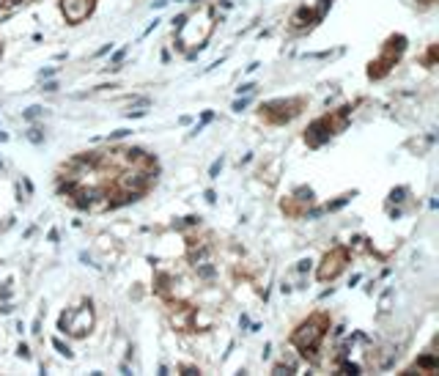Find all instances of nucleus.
<instances>
[{"label":"nucleus","mask_w":439,"mask_h":376,"mask_svg":"<svg viewBox=\"0 0 439 376\" xmlns=\"http://www.w3.org/2000/svg\"><path fill=\"white\" fill-rule=\"evenodd\" d=\"M332 121L329 118H316V121L305 129V143L311 148H321L324 143H329V138H332Z\"/></svg>","instance_id":"nucleus-4"},{"label":"nucleus","mask_w":439,"mask_h":376,"mask_svg":"<svg viewBox=\"0 0 439 376\" xmlns=\"http://www.w3.org/2000/svg\"><path fill=\"white\" fill-rule=\"evenodd\" d=\"M6 140H8V132H3V129H0V143H6Z\"/></svg>","instance_id":"nucleus-45"},{"label":"nucleus","mask_w":439,"mask_h":376,"mask_svg":"<svg viewBox=\"0 0 439 376\" xmlns=\"http://www.w3.org/2000/svg\"><path fill=\"white\" fill-rule=\"evenodd\" d=\"M212 121H214V113H212V110H206V113L201 115V124L206 126V124H212Z\"/></svg>","instance_id":"nucleus-33"},{"label":"nucleus","mask_w":439,"mask_h":376,"mask_svg":"<svg viewBox=\"0 0 439 376\" xmlns=\"http://www.w3.org/2000/svg\"><path fill=\"white\" fill-rule=\"evenodd\" d=\"M146 113H148V110H129L127 115H129V118H143Z\"/></svg>","instance_id":"nucleus-37"},{"label":"nucleus","mask_w":439,"mask_h":376,"mask_svg":"<svg viewBox=\"0 0 439 376\" xmlns=\"http://www.w3.org/2000/svg\"><path fill=\"white\" fill-rule=\"evenodd\" d=\"M354 195H357V192H346V195H341V198H338V200H332V203H327V206H324V212H338V209H343V206H346V203H348V200L354 198Z\"/></svg>","instance_id":"nucleus-12"},{"label":"nucleus","mask_w":439,"mask_h":376,"mask_svg":"<svg viewBox=\"0 0 439 376\" xmlns=\"http://www.w3.org/2000/svg\"><path fill=\"white\" fill-rule=\"evenodd\" d=\"M110 50H113V44H105L102 50H96V53H93V58H102V55H107Z\"/></svg>","instance_id":"nucleus-36"},{"label":"nucleus","mask_w":439,"mask_h":376,"mask_svg":"<svg viewBox=\"0 0 439 376\" xmlns=\"http://www.w3.org/2000/svg\"><path fill=\"white\" fill-rule=\"evenodd\" d=\"M324 330H327V319H324V316H313V319L302 322V324L294 330V335H291V343H294L296 349L318 346V343H321V338H324Z\"/></svg>","instance_id":"nucleus-1"},{"label":"nucleus","mask_w":439,"mask_h":376,"mask_svg":"<svg viewBox=\"0 0 439 376\" xmlns=\"http://www.w3.org/2000/svg\"><path fill=\"white\" fill-rule=\"evenodd\" d=\"M38 77H41V80H44V77H47V80H50V77H55V66H47V69H41V72H38Z\"/></svg>","instance_id":"nucleus-31"},{"label":"nucleus","mask_w":439,"mask_h":376,"mask_svg":"<svg viewBox=\"0 0 439 376\" xmlns=\"http://www.w3.org/2000/svg\"><path fill=\"white\" fill-rule=\"evenodd\" d=\"M124 58H127V47H124V50H118V53H113V58H110V69H121V66H118V63L124 61Z\"/></svg>","instance_id":"nucleus-21"},{"label":"nucleus","mask_w":439,"mask_h":376,"mask_svg":"<svg viewBox=\"0 0 439 376\" xmlns=\"http://www.w3.org/2000/svg\"><path fill=\"white\" fill-rule=\"evenodd\" d=\"M93 327V313H91V302H85L83 307H74L72 316H69V324H66V332L74 335V338H83L85 332H91Z\"/></svg>","instance_id":"nucleus-2"},{"label":"nucleus","mask_w":439,"mask_h":376,"mask_svg":"<svg viewBox=\"0 0 439 376\" xmlns=\"http://www.w3.org/2000/svg\"><path fill=\"white\" fill-rule=\"evenodd\" d=\"M406 195H409L406 187H393V190H390V195H387V200H390V203H403V200H406Z\"/></svg>","instance_id":"nucleus-14"},{"label":"nucleus","mask_w":439,"mask_h":376,"mask_svg":"<svg viewBox=\"0 0 439 376\" xmlns=\"http://www.w3.org/2000/svg\"><path fill=\"white\" fill-rule=\"evenodd\" d=\"M390 302H393V288H387L382 294V300H379V313H387L390 310Z\"/></svg>","instance_id":"nucleus-18"},{"label":"nucleus","mask_w":439,"mask_h":376,"mask_svg":"<svg viewBox=\"0 0 439 376\" xmlns=\"http://www.w3.org/2000/svg\"><path fill=\"white\" fill-rule=\"evenodd\" d=\"M41 322H44V313H38L36 319H33V327H31L33 335H41Z\"/></svg>","instance_id":"nucleus-25"},{"label":"nucleus","mask_w":439,"mask_h":376,"mask_svg":"<svg viewBox=\"0 0 439 376\" xmlns=\"http://www.w3.org/2000/svg\"><path fill=\"white\" fill-rule=\"evenodd\" d=\"M203 198H206V203H217V192H214V190H206Z\"/></svg>","instance_id":"nucleus-32"},{"label":"nucleus","mask_w":439,"mask_h":376,"mask_svg":"<svg viewBox=\"0 0 439 376\" xmlns=\"http://www.w3.org/2000/svg\"><path fill=\"white\" fill-rule=\"evenodd\" d=\"M80 261H85V264H88V267L99 269V264H93V258H91V255H88V253H85V250H83V253H80Z\"/></svg>","instance_id":"nucleus-30"},{"label":"nucleus","mask_w":439,"mask_h":376,"mask_svg":"<svg viewBox=\"0 0 439 376\" xmlns=\"http://www.w3.org/2000/svg\"><path fill=\"white\" fill-rule=\"evenodd\" d=\"M313 22H318V17H316V11H311L308 6L296 8L294 17H291V25H294V28H308V25H313Z\"/></svg>","instance_id":"nucleus-6"},{"label":"nucleus","mask_w":439,"mask_h":376,"mask_svg":"<svg viewBox=\"0 0 439 376\" xmlns=\"http://www.w3.org/2000/svg\"><path fill=\"white\" fill-rule=\"evenodd\" d=\"M53 346H55V352L61 354V357H66V360H72V357H74V352L69 349V343H63L61 338H53Z\"/></svg>","instance_id":"nucleus-15"},{"label":"nucleus","mask_w":439,"mask_h":376,"mask_svg":"<svg viewBox=\"0 0 439 376\" xmlns=\"http://www.w3.org/2000/svg\"><path fill=\"white\" fill-rule=\"evenodd\" d=\"M41 91H47V93H55V91H58V83H55V80H47V83L41 85Z\"/></svg>","instance_id":"nucleus-29"},{"label":"nucleus","mask_w":439,"mask_h":376,"mask_svg":"<svg viewBox=\"0 0 439 376\" xmlns=\"http://www.w3.org/2000/svg\"><path fill=\"white\" fill-rule=\"evenodd\" d=\"M182 3H189V0H182Z\"/></svg>","instance_id":"nucleus-47"},{"label":"nucleus","mask_w":439,"mask_h":376,"mask_svg":"<svg viewBox=\"0 0 439 376\" xmlns=\"http://www.w3.org/2000/svg\"><path fill=\"white\" fill-rule=\"evenodd\" d=\"M256 88H258L256 83H242V85H239V88H236V93H239V96H244V93H253V91H256Z\"/></svg>","instance_id":"nucleus-24"},{"label":"nucleus","mask_w":439,"mask_h":376,"mask_svg":"<svg viewBox=\"0 0 439 376\" xmlns=\"http://www.w3.org/2000/svg\"><path fill=\"white\" fill-rule=\"evenodd\" d=\"M417 368L420 371H437L439 360L434 357V354H423V357H417Z\"/></svg>","instance_id":"nucleus-9"},{"label":"nucleus","mask_w":439,"mask_h":376,"mask_svg":"<svg viewBox=\"0 0 439 376\" xmlns=\"http://www.w3.org/2000/svg\"><path fill=\"white\" fill-rule=\"evenodd\" d=\"M17 357H22V360H31V349H28L25 343H19V346H17Z\"/></svg>","instance_id":"nucleus-28"},{"label":"nucleus","mask_w":439,"mask_h":376,"mask_svg":"<svg viewBox=\"0 0 439 376\" xmlns=\"http://www.w3.org/2000/svg\"><path fill=\"white\" fill-rule=\"evenodd\" d=\"M250 102H253V93H244V96H239V99L234 102V110L236 113H242V110L250 107Z\"/></svg>","instance_id":"nucleus-20"},{"label":"nucleus","mask_w":439,"mask_h":376,"mask_svg":"<svg viewBox=\"0 0 439 376\" xmlns=\"http://www.w3.org/2000/svg\"><path fill=\"white\" fill-rule=\"evenodd\" d=\"M343 332H346V327H343V324H338V327H335V338H341Z\"/></svg>","instance_id":"nucleus-41"},{"label":"nucleus","mask_w":439,"mask_h":376,"mask_svg":"<svg viewBox=\"0 0 439 376\" xmlns=\"http://www.w3.org/2000/svg\"><path fill=\"white\" fill-rule=\"evenodd\" d=\"M0 170H3V162H0Z\"/></svg>","instance_id":"nucleus-46"},{"label":"nucleus","mask_w":439,"mask_h":376,"mask_svg":"<svg viewBox=\"0 0 439 376\" xmlns=\"http://www.w3.org/2000/svg\"><path fill=\"white\" fill-rule=\"evenodd\" d=\"M261 354H264V360H269V354H272V343H264V352H261Z\"/></svg>","instance_id":"nucleus-40"},{"label":"nucleus","mask_w":439,"mask_h":376,"mask_svg":"<svg viewBox=\"0 0 439 376\" xmlns=\"http://www.w3.org/2000/svg\"><path fill=\"white\" fill-rule=\"evenodd\" d=\"M47 239H50V242H58V239H61V233H58V228H53V231H50V233H47Z\"/></svg>","instance_id":"nucleus-38"},{"label":"nucleus","mask_w":439,"mask_h":376,"mask_svg":"<svg viewBox=\"0 0 439 376\" xmlns=\"http://www.w3.org/2000/svg\"><path fill=\"white\" fill-rule=\"evenodd\" d=\"M69 316H72V310H63V313H61V319H58V330H61V332H66V324H69Z\"/></svg>","instance_id":"nucleus-26"},{"label":"nucleus","mask_w":439,"mask_h":376,"mask_svg":"<svg viewBox=\"0 0 439 376\" xmlns=\"http://www.w3.org/2000/svg\"><path fill=\"white\" fill-rule=\"evenodd\" d=\"M0 53H3V50H0Z\"/></svg>","instance_id":"nucleus-48"},{"label":"nucleus","mask_w":439,"mask_h":376,"mask_svg":"<svg viewBox=\"0 0 439 376\" xmlns=\"http://www.w3.org/2000/svg\"><path fill=\"white\" fill-rule=\"evenodd\" d=\"M0 313H3V316L14 313V305H11V302H3V305H0Z\"/></svg>","instance_id":"nucleus-34"},{"label":"nucleus","mask_w":439,"mask_h":376,"mask_svg":"<svg viewBox=\"0 0 439 376\" xmlns=\"http://www.w3.org/2000/svg\"><path fill=\"white\" fill-rule=\"evenodd\" d=\"M247 324H250V319H247V316L242 313V319H239V327H242V330H244V327H247Z\"/></svg>","instance_id":"nucleus-42"},{"label":"nucleus","mask_w":439,"mask_h":376,"mask_svg":"<svg viewBox=\"0 0 439 376\" xmlns=\"http://www.w3.org/2000/svg\"><path fill=\"white\" fill-rule=\"evenodd\" d=\"M167 3H170V0H154V3H151V8H165Z\"/></svg>","instance_id":"nucleus-39"},{"label":"nucleus","mask_w":439,"mask_h":376,"mask_svg":"<svg viewBox=\"0 0 439 376\" xmlns=\"http://www.w3.org/2000/svg\"><path fill=\"white\" fill-rule=\"evenodd\" d=\"M187 19H189V14L173 17V31H176V33H182V31H184V25H187Z\"/></svg>","instance_id":"nucleus-22"},{"label":"nucleus","mask_w":439,"mask_h":376,"mask_svg":"<svg viewBox=\"0 0 439 376\" xmlns=\"http://www.w3.org/2000/svg\"><path fill=\"white\" fill-rule=\"evenodd\" d=\"M222 165H225V157H220V160L212 162V168H209V179H220V173H222Z\"/></svg>","instance_id":"nucleus-19"},{"label":"nucleus","mask_w":439,"mask_h":376,"mask_svg":"<svg viewBox=\"0 0 439 376\" xmlns=\"http://www.w3.org/2000/svg\"><path fill=\"white\" fill-rule=\"evenodd\" d=\"M127 135H132V129H115V132H110L107 140H121V138H127Z\"/></svg>","instance_id":"nucleus-27"},{"label":"nucleus","mask_w":439,"mask_h":376,"mask_svg":"<svg viewBox=\"0 0 439 376\" xmlns=\"http://www.w3.org/2000/svg\"><path fill=\"white\" fill-rule=\"evenodd\" d=\"M61 11L69 25H80L93 11V0H61Z\"/></svg>","instance_id":"nucleus-5"},{"label":"nucleus","mask_w":439,"mask_h":376,"mask_svg":"<svg viewBox=\"0 0 439 376\" xmlns=\"http://www.w3.org/2000/svg\"><path fill=\"white\" fill-rule=\"evenodd\" d=\"M47 110L41 107V105H33V107H28V110H22V121H28V124H33V121H38L41 115H44Z\"/></svg>","instance_id":"nucleus-10"},{"label":"nucleus","mask_w":439,"mask_h":376,"mask_svg":"<svg viewBox=\"0 0 439 376\" xmlns=\"http://www.w3.org/2000/svg\"><path fill=\"white\" fill-rule=\"evenodd\" d=\"M341 371H343V374H363V365H360V362H351V360H346V357H343V360H341Z\"/></svg>","instance_id":"nucleus-17"},{"label":"nucleus","mask_w":439,"mask_h":376,"mask_svg":"<svg viewBox=\"0 0 439 376\" xmlns=\"http://www.w3.org/2000/svg\"><path fill=\"white\" fill-rule=\"evenodd\" d=\"M182 371H184V374H198V368H195V365H184Z\"/></svg>","instance_id":"nucleus-43"},{"label":"nucleus","mask_w":439,"mask_h":376,"mask_svg":"<svg viewBox=\"0 0 439 376\" xmlns=\"http://www.w3.org/2000/svg\"><path fill=\"white\" fill-rule=\"evenodd\" d=\"M348 261V253L346 250H332V253L324 255V261H321V267H318V280H335V277L343 272V267H346Z\"/></svg>","instance_id":"nucleus-3"},{"label":"nucleus","mask_w":439,"mask_h":376,"mask_svg":"<svg viewBox=\"0 0 439 376\" xmlns=\"http://www.w3.org/2000/svg\"><path fill=\"white\" fill-rule=\"evenodd\" d=\"M387 50H393L395 55H401L403 50H406V36H401V33H398V36H393L390 41H387Z\"/></svg>","instance_id":"nucleus-11"},{"label":"nucleus","mask_w":439,"mask_h":376,"mask_svg":"<svg viewBox=\"0 0 439 376\" xmlns=\"http://www.w3.org/2000/svg\"><path fill=\"white\" fill-rule=\"evenodd\" d=\"M25 138L31 140L33 146H41V143H44V129H41V126H31V129L25 132Z\"/></svg>","instance_id":"nucleus-13"},{"label":"nucleus","mask_w":439,"mask_h":376,"mask_svg":"<svg viewBox=\"0 0 439 376\" xmlns=\"http://www.w3.org/2000/svg\"><path fill=\"white\" fill-rule=\"evenodd\" d=\"M129 107L132 110H146V107H151V99H148V96H132V99H129Z\"/></svg>","instance_id":"nucleus-16"},{"label":"nucleus","mask_w":439,"mask_h":376,"mask_svg":"<svg viewBox=\"0 0 439 376\" xmlns=\"http://www.w3.org/2000/svg\"><path fill=\"white\" fill-rule=\"evenodd\" d=\"M291 198L299 200V203H313V200H316V192H313L311 187H296Z\"/></svg>","instance_id":"nucleus-7"},{"label":"nucleus","mask_w":439,"mask_h":376,"mask_svg":"<svg viewBox=\"0 0 439 376\" xmlns=\"http://www.w3.org/2000/svg\"><path fill=\"white\" fill-rule=\"evenodd\" d=\"M258 66H261V63H258V61H253V63H250V66H244V69H247V72H250V74H253V72H256V69H258Z\"/></svg>","instance_id":"nucleus-44"},{"label":"nucleus","mask_w":439,"mask_h":376,"mask_svg":"<svg viewBox=\"0 0 439 376\" xmlns=\"http://www.w3.org/2000/svg\"><path fill=\"white\" fill-rule=\"evenodd\" d=\"M401 217H403V209H398V206L390 209V220H401Z\"/></svg>","instance_id":"nucleus-35"},{"label":"nucleus","mask_w":439,"mask_h":376,"mask_svg":"<svg viewBox=\"0 0 439 376\" xmlns=\"http://www.w3.org/2000/svg\"><path fill=\"white\" fill-rule=\"evenodd\" d=\"M311 269H313V261H311V258H302V261L296 264V272H299V275H308Z\"/></svg>","instance_id":"nucleus-23"},{"label":"nucleus","mask_w":439,"mask_h":376,"mask_svg":"<svg viewBox=\"0 0 439 376\" xmlns=\"http://www.w3.org/2000/svg\"><path fill=\"white\" fill-rule=\"evenodd\" d=\"M195 272H198V277H203V280H212V277L217 275V269H214L212 261H201V264H195Z\"/></svg>","instance_id":"nucleus-8"}]
</instances>
